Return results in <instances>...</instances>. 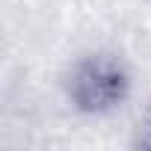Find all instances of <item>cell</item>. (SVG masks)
<instances>
[{
  "instance_id": "6da1fadb",
  "label": "cell",
  "mask_w": 151,
  "mask_h": 151,
  "mask_svg": "<svg viewBox=\"0 0 151 151\" xmlns=\"http://www.w3.org/2000/svg\"><path fill=\"white\" fill-rule=\"evenodd\" d=\"M62 95L77 116H113L133 95V71L116 50H89L65 68Z\"/></svg>"
},
{
  "instance_id": "7a4b0ae2",
  "label": "cell",
  "mask_w": 151,
  "mask_h": 151,
  "mask_svg": "<svg viewBox=\"0 0 151 151\" xmlns=\"http://www.w3.org/2000/svg\"><path fill=\"white\" fill-rule=\"evenodd\" d=\"M133 145H136V148H148V151H151V101H148V104L142 107V113H139Z\"/></svg>"
}]
</instances>
